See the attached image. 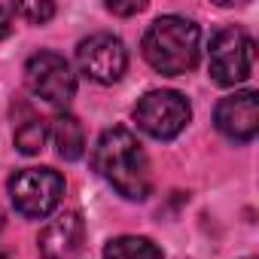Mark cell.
Wrapping results in <instances>:
<instances>
[{
  "instance_id": "6da1fadb",
  "label": "cell",
  "mask_w": 259,
  "mask_h": 259,
  "mask_svg": "<svg viewBox=\"0 0 259 259\" xmlns=\"http://www.w3.org/2000/svg\"><path fill=\"white\" fill-rule=\"evenodd\" d=\"M92 165L128 201H144L153 189L147 153L135 138V132L125 125H113L98 138L92 150Z\"/></svg>"
},
{
  "instance_id": "7a4b0ae2",
  "label": "cell",
  "mask_w": 259,
  "mask_h": 259,
  "mask_svg": "<svg viewBox=\"0 0 259 259\" xmlns=\"http://www.w3.org/2000/svg\"><path fill=\"white\" fill-rule=\"evenodd\" d=\"M144 58L162 76H183L201 58V31L192 19L159 16L144 34Z\"/></svg>"
},
{
  "instance_id": "3957f363",
  "label": "cell",
  "mask_w": 259,
  "mask_h": 259,
  "mask_svg": "<svg viewBox=\"0 0 259 259\" xmlns=\"http://www.w3.org/2000/svg\"><path fill=\"white\" fill-rule=\"evenodd\" d=\"M253 55H256V46L241 28H235V25L220 28L210 37V46H207L210 79L217 85H226V89L241 85L253 73Z\"/></svg>"
},
{
  "instance_id": "277c9868",
  "label": "cell",
  "mask_w": 259,
  "mask_h": 259,
  "mask_svg": "<svg viewBox=\"0 0 259 259\" xmlns=\"http://www.w3.org/2000/svg\"><path fill=\"white\" fill-rule=\"evenodd\" d=\"M64 195V177L52 168H25L16 171L10 180L13 207L28 220L49 217Z\"/></svg>"
},
{
  "instance_id": "5b68a950",
  "label": "cell",
  "mask_w": 259,
  "mask_h": 259,
  "mask_svg": "<svg viewBox=\"0 0 259 259\" xmlns=\"http://www.w3.org/2000/svg\"><path fill=\"white\" fill-rule=\"evenodd\" d=\"M189 116H192L189 101L180 92H171V89L147 92L135 107L138 128L147 132L150 138H156V141H174L189 125Z\"/></svg>"
},
{
  "instance_id": "8992f818",
  "label": "cell",
  "mask_w": 259,
  "mask_h": 259,
  "mask_svg": "<svg viewBox=\"0 0 259 259\" xmlns=\"http://www.w3.org/2000/svg\"><path fill=\"white\" fill-rule=\"evenodd\" d=\"M25 85L31 95L43 98L55 110H67V104L76 95V73L70 70L67 58L58 52H37L25 64Z\"/></svg>"
},
{
  "instance_id": "52a82bcc",
  "label": "cell",
  "mask_w": 259,
  "mask_h": 259,
  "mask_svg": "<svg viewBox=\"0 0 259 259\" xmlns=\"http://www.w3.org/2000/svg\"><path fill=\"white\" fill-rule=\"evenodd\" d=\"M76 64L89 79H95L101 85H113L122 79V73L128 67V52L119 37L98 31V34H89L85 40H79Z\"/></svg>"
},
{
  "instance_id": "ba28073f",
  "label": "cell",
  "mask_w": 259,
  "mask_h": 259,
  "mask_svg": "<svg viewBox=\"0 0 259 259\" xmlns=\"http://www.w3.org/2000/svg\"><path fill=\"white\" fill-rule=\"evenodd\" d=\"M213 122H217V128L229 141H238V144L253 141L256 132H259V95L253 89L226 95L217 104Z\"/></svg>"
},
{
  "instance_id": "9c48e42d",
  "label": "cell",
  "mask_w": 259,
  "mask_h": 259,
  "mask_svg": "<svg viewBox=\"0 0 259 259\" xmlns=\"http://www.w3.org/2000/svg\"><path fill=\"white\" fill-rule=\"evenodd\" d=\"M82 238H85L82 217L76 210H67L40 229V238H37L40 259H73L82 250Z\"/></svg>"
},
{
  "instance_id": "30bf717a",
  "label": "cell",
  "mask_w": 259,
  "mask_h": 259,
  "mask_svg": "<svg viewBox=\"0 0 259 259\" xmlns=\"http://www.w3.org/2000/svg\"><path fill=\"white\" fill-rule=\"evenodd\" d=\"M52 138H55V147H58V156L64 162H76L82 153H85V132L73 113H58L55 116V125H52Z\"/></svg>"
},
{
  "instance_id": "8fae6325",
  "label": "cell",
  "mask_w": 259,
  "mask_h": 259,
  "mask_svg": "<svg viewBox=\"0 0 259 259\" xmlns=\"http://www.w3.org/2000/svg\"><path fill=\"white\" fill-rule=\"evenodd\" d=\"M104 259H165V256H162V250H159L150 238H141V235H122V238L107 241Z\"/></svg>"
},
{
  "instance_id": "7c38bea8",
  "label": "cell",
  "mask_w": 259,
  "mask_h": 259,
  "mask_svg": "<svg viewBox=\"0 0 259 259\" xmlns=\"http://www.w3.org/2000/svg\"><path fill=\"white\" fill-rule=\"evenodd\" d=\"M46 135H49L46 122L37 119V116H28L25 122L16 125V147H19V153L37 156V153L43 150V144H46Z\"/></svg>"
},
{
  "instance_id": "4fadbf2b",
  "label": "cell",
  "mask_w": 259,
  "mask_h": 259,
  "mask_svg": "<svg viewBox=\"0 0 259 259\" xmlns=\"http://www.w3.org/2000/svg\"><path fill=\"white\" fill-rule=\"evenodd\" d=\"M16 16L28 19L31 25H46L55 16V4H19L16 7Z\"/></svg>"
},
{
  "instance_id": "5bb4252c",
  "label": "cell",
  "mask_w": 259,
  "mask_h": 259,
  "mask_svg": "<svg viewBox=\"0 0 259 259\" xmlns=\"http://www.w3.org/2000/svg\"><path fill=\"white\" fill-rule=\"evenodd\" d=\"M13 22H16V7L0 4V40H7L13 34Z\"/></svg>"
},
{
  "instance_id": "9a60e30c",
  "label": "cell",
  "mask_w": 259,
  "mask_h": 259,
  "mask_svg": "<svg viewBox=\"0 0 259 259\" xmlns=\"http://www.w3.org/2000/svg\"><path fill=\"white\" fill-rule=\"evenodd\" d=\"M107 10H110V13H116V16H135V13H141V10H144V4H141V0H135V4H113V0H110Z\"/></svg>"
},
{
  "instance_id": "2e32d148",
  "label": "cell",
  "mask_w": 259,
  "mask_h": 259,
  "mask_svg": "<svg viewBox=\"0 0 259 259\" xmlns=\"http://www.w3.org/2000/svg\"><path fill=\"white\" fill-rule=\"evenodd\" d=\"M0 229H4V213H0Z\"/></svg>"
},
{
  "instance_id": "e0dca14e",
  "label": "cell",
  "mask_w": 259,
  "mask_h": 259,
  "mask_svg": "<svg viewBox=\"0 0 259 259\" xmlns=\"http://www.w3.org/2000/svg\"><path fill=\"white\" fill-rule=\"evenodd\" d=\"M247 259H253V256H247Z\"/></svg>"
}]
</instances>
